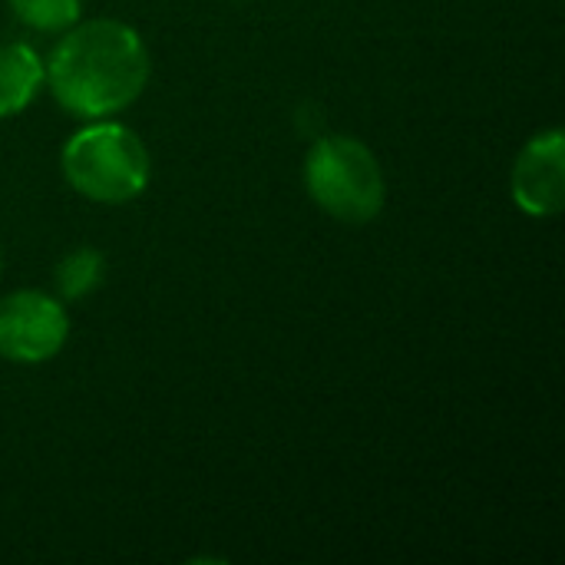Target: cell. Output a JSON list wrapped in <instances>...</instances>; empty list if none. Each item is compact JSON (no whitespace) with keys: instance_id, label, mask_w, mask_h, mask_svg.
Returning a JSON list of instances; mask_svg holds the SVG:
<instances>
[{"instance_id":"5b68a950","label":"cell","mask_w":565,"mask_h":565,"mask_svg":"<svg viewBox=\"0 0 565 565\" xmlns=\"http://www.w3.org/2000/svg\"><path fill=\"white\" fill-rule=\"evenodd\" d=\"M513 199L533 218L559 215L565 205L563 129L536 132L513 162Z\"/></svg>"},{"instance_id":"3957f363","label":"cell","mask_w":565,"mask_h":565,"mask_svg":"<svg viewBox=\"0 0 565 565\" xmlns=\"http://www.w3.org/2000/svg\"><path fill=\"white\" fill-rule=\"evenodd\" d=\"M305 185L321 212L348 225L371 222L387 199L377 156L354 136L318 139L305 159Z\"/></svg>"},{"instance_id":"ba28073f","label":"cell","mask_w":565,"mask_h":565,"mask_svg":"<svg viewBox=\"0 0 565 565\" xmlns=\"http://www.w3.org/2000/svg\"><path fill=\"white\" fill-rule=\"evenodd\" d=\"M13 17L40 33H63L79 23V0H7Z\"/></svg>"},{"instance_id":"277c9868","label":"cell","mask_w":565,"mask_h":565,"mask_svg":"<svg viewBox=\"0 0 565 565\" xmlns=\"http://www.w3.org/2000/svg\"><path fill=\"white\" fill-rule=\"evenodd\" d=\"M70 315L56 295L13 291L0 298V358L13 364H43L63 351Z\"/></svg>"},{"instance_id":"52a82bcc","label":"cell","mask_w":565,"mask_h":565,"mask_svg":"<svg viewBox=\"0 0 565 565\" xmlns=\"http://www.w3.org/2000/svg\"><path fill=\"white\" fill-rule=\"evenodd\" d=\"M103 275H106V258L99 248H76L70 252L60 265H56V275H53V285H56V298L60 301H79L86 295H93L99 285H103Z\"/></svg>"},{"instance_id":"8992f818","label":"cell","mask_w":565,"mask_h":565,"mask_svg":"<svg viewBox=\"0 0 565 565\" xmlns=\"http://www.w3.org/2000/svg\"><path fill=\"white\" fill-rule=\"evenodd\" d=\"M43 86V60L30 43H0V119L23 113Z\"/></svg>"},{"instance_id":"7a4b0ae2","label":"cell","mask_w":565,"mask_h":565,"mask_svg":"<svg viewBox=\"0 0 565 565\" xmlns=\"http://www.w3.org/2000/svg\"><path fill=\"white\" fill-rule=\"evenodd\" d=\"M63 175L89 202H129L146 192L152 162L146 142L122 122L89 119L63 146Z\"/></svg>"},{"instance_id":"6da1fadb","label":"cell","mask_w":565,"mask_h":565,"mask_svg":"<svg viewBox=\"0 0 565 565\" xmlns=\"http://www.w3.org/2000/svg\"><path fill=\"white\" fill-rule=\"evenodd\" d=\"M43 83L70 116L106 119L142 96L149 50L122 20L73 23L46 56Z\"/></svg>"}]
</instances>
